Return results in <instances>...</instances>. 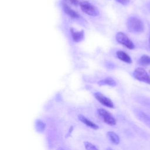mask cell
Returning <instances> with one entry per match:
<instances>
[{
  "mask_svg": "<svg viewBox=\"0 0 150 150\" xmlns=\"http://www.w3.org/2000/svg\"><path fill=\"white\" fill-rule=\"evenodd\" d=\"M126 25L128 31L132 33H141L145 29V26L142 21L134 16L129 17L127 19Z\"/></svg>",
  "mask_w": 150,
  "mask_h": 150,
  "instance_id": "obj_1",
  "label": "cell"
},
{
  "mask_svg": "<svg viewBox=\"0 0 150 150\" xmlns=\"http://www.w3.org/2000/svg\"><path fill=\"white\" fill-rule=\"evenodd\" d=\"M133 76L137 80L150 84V76L142 67H137L133 71Z\"/></svg>",
  "mask_w": 150,
  "mask_h": 150,
  "instance_id": "obj_2",
  "label": "cell"
},
{
  "mask_svg": "<svg viewBox=\"0 0 150 150\" xmlns=\"http://www.w3.org/2000/svg\"><path fill=\"white\" fill-rule=\"evenodd\" d=\"M115 39L119 43L125 46L129 49H134L135 48V45L134 43L123 32H118L115 35Z\"/></svg>",
  "mask_w": 150,
  "mask_h": 150,
  "instance_id": "obj_3",
  "label": "cell"
},
{
  "mask_svg": "<svg viewBox=\"0 0 150 150\" xmlns=\"http://www.w3.org/2000/svg\"><path fill=\"white\" fill-rule=\"evenodd\" d=\"M81 9L83 12L90 16H97L99 12L97 8L88 1H83L80 3Z\"/></svg>",
  "mask_w": 150,
  "mask_h": 150,
  "instance_id": "obj_4",
  "label": "cell"
},
{
  "mask_svg": "<svg viewBox=\"0 0 150 150\" xmlns=\"http://www.w3.org/2000/svg\"><path fill=\"white\" fill-rule=\"evenodd\" d=\"M97 112L103 120L107 124L113 126L116 124V121L113 116L107 110L103 108L98 109Z\"/></svg>",
  "mask_w": 150,
  "mask_h": 150,
  "instance_id": "obj_5",
  "label": "cell"
},
{
  "mask_svg": "<svg viewBox=\"0 0 150 150\" xmlns=\"http://www.w3.org/2000/svg\"><path fill=\"white\" fill-rule=\"evenodd\" d=\"M94 96L105 107L112 108L114 107L113 102L108 97L104 96L102 93L100 92H96L94 93Z\"/></svg>",
  "mask_w": 150,
  "mask_h": 150,
  "instance_id": "obj_6",
  "label": "cell"
},
{
  "mask_svg": "<svg viewBox=\"0 0 150 150\" xmlns=\"http://www.w3.org/2000/svg\"><path fill=\"white\" fill-rule=\"evenodd\" d=\"M135 114L141 121L146 124L150 123V117L144 111L138 109H135Z\"/></svg>",
  "mask_w": 150,
  "mask_h": 150,
  "instance_id": "obj_7",
  "label": "cell"
},
{
  "mask_svg": "<svg viewBox=\"0 0 150 150\" xmlns=\"http://www.w3.org/2000/svg\"><path fill=\"white\" fill-rule=\"evenodd\" d=\"M78 118L80 121H81L83 124H84L87 127H88L92 129H97L99 128L97 124H96L95 123L92 122L91 120L87 119L86 117H84L82 115H79L78 116Z\"/></svg>",
  "mask_w": 150,
  "mask_h": 150,
  "instance_id": "obj_8",
  "label": "cell"
},
{
  "mask_svg": "<svg viewBox=\"0 0 150 150\" xmlns=\"http://www.w3.org/2000/svg\"><path fill=\"white\" fill-rule=\"evenodd\" d=\"M117 57L121 60V61L127 63H132V59L131 57L125 52L122 50H118L116 52Z\"/></svg>",
  "mask_w": 150,
  "mask_h": 150,
  "instance_id": "obj_9",
  "label": "cell"
},
{
  "mask_svg": "<svg viewBox=\"0 0 150 150\" xmlns=\"http://www.w3.org/2000/svg\"><path fill=\"white\" fill-rule=\"evenodd\" d=\"M71 36L73 40L75 42H81L84 38V32L83 30L81 31H76L73 29H70Z\"/></svg>",
  "mask_w": 150,
  "mask_h": 150,
  "instance_id": "obj_10",
  "label": "cell"
},
{
  "mask_svg": "<svg viewBox=\"0 0 150 150\" xmlns=\"http://www.w3.org/2000/svg\"><path fill=\"white\" fill-rule=\"evenodd\" d=\"M63 7V9H64V11L65 13H66L68 16H69L71 18L77 19V18H79L80 17L79 14L76 11H74L73 9H72L66 4H64Z\"/></svg>",
  "mask_w": 150,
  "mask_h": 150,
  "instance_id": "obj_11",
  "label": "cell"
},
{
  "mask_svg": "<svg viewBox=\"0 0 150 150\" xmlns=\"http://www.w3.org/2000/svg\"><path fill=\"white\" fill-rule=\"evenodd\" d=\"M98 84L100 86L108 85V86H112V87L116 86L115 81L111 77H107V78L104 79V80H101L98 83Z\"/></svg>",
  "mask_w": 150,
  "mask_h": 150,
  "instance_id": "obj_12",
  "label": "cell"
},
{
  "mask_svg": "<svg viewBox=\"0 0 150 150\" xmlns=\"http://www.w3.org/2000/svg\"><path fill=\"white\" fill-rule=\"evenodd\" d=\"M107 136L111 142L114 144H118L120 143V138L118 135L114 132L109 131L107 132Z\"/></svg>",
  "mask_w": 150,
  "mask_h": 150,
  "instance_id": "obj_13",
  "label": "cell"
},
{
  "mask_svg": "<svg viewBox=\"0 0 150 150\" xmlns=\"http://www.w3.org/2000/svg\"><path fill=\"white\" fill-rule=\"evenodd\" d=\"M138 63L142 66L150 65V56L147 54L142 55L138 60Z\"/></svg>",
  "mask_w": 150,
  "mask_h": 150,
  "instance_id": "obj_14",
  "label": "cell"
},
{
  "mask_svg": "<svg viewBox=\"0 0 150 150\" xmlns=\"http://www.w3.org/2000/svg\"><path fill=\"white\" fill-rule=\"evenodd\" d=\"M84 146L86 149H97L98 148L93 144H92L90 142H85L84 143Z\"/></svg>",
  "mask_w": 150,
  "mask_h": 150,
  "instance_id": "obj_15",
  "label": "cell"
},
{
  "mask_svg": "<svg viewBox=\"0 0 150 150\" xmlns=\"http://www.w3.org/2000/svg\"><path fill=\"white\" fill-rule=\"evenodd\" d=\"M115 1L123 5H127L129 2V0H115Z\"/></svg>",
  "mask_w": 150,
  "mask_h": 150,
  "instance_id": "obj_16",
  "label": "cell"
},
{
  "mask_svg": "<svg viewBox=\"0 0 150 150\" xmlns=\"http://www.w3.org/2000/svg\"><path fill=\"white\" fill-rule=\"evenodd\" d=\"M67 1L74 5H77L79 4V1L77 0H67Z\"/></svg>",
  "mask_w": 150,
  "mask_h": 150,
  "instance_id": "obj_17",
  "label": "cell"
},
{
  "mask_svg": "<svg viewBox=\"0 0 150 150\" xmlns=\"http://www.w3.org/2000/svg\"><path fill=\"white\" fill-rule=\"evenodd\" d=\"M149 74H150V70H149Z\"/></svg>",
  "mask_w": 150,
  "mask_h": 150,
  "instance_id": "obj_18",
  "label": "cell"
}]
</instances>
